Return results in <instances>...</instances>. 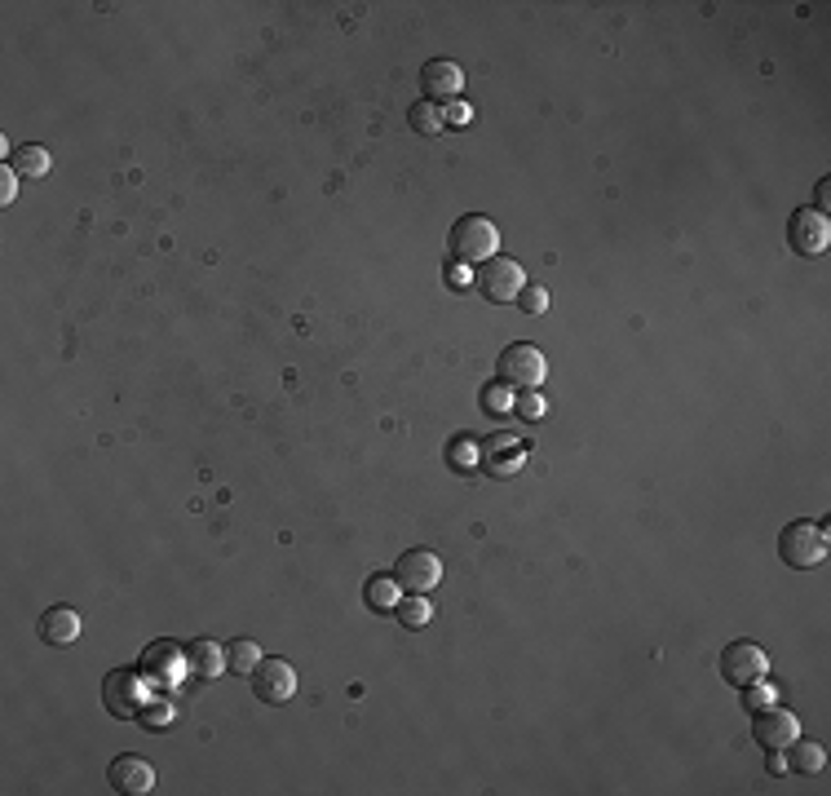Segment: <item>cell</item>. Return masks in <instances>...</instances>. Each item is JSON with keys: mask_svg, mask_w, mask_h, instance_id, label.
Masks as SVG:
<instances>
[{"mask_svg": "<svg viewBox=\"0 0 831 796\" xmlns=\"http://www.w3.org/2000/svg\"><path fill=\"white\" fill-rule=\"evenodd\" d=\"M787 748H792V761H787L792 770H801V774H818V770H823L827 748L818 739H801V735H796L792 743H787Z\"/></svg>", "mask_w": 831, "mask_h": 796, "instance_id": "17", "label": "cell"}, {"mask_svg": "<svg viewBox=\"0 0 831 796\" xmlns=\"http://www.w3.org/2000/svg\"><path fill=\"white\" fill-rule=\"evenodd\" d=\"M252 695H257L261 704H288V699L297 695V668H292L288 659L261 655V664L252 668Z\"/></svg>", "mask_w": 831, "mask_h": 796, "instance_id": "9", "label": "cell"}, {"mask_svg": "<svg viewBox=\"0 0 831 796\" xmlns=\"http://www.w3.org/2000/svg\"><path fill=\"white\" fill-rule=\"evenodd\" d=\"M102 708H107L115 721L142 717V673L138 668H111L107 682H102Z\"/></svg>", "mask_w": 831, "mask_h": 796, "instance_id": "5", "label": "cell"}, {"mask_svg": "<svg viewBox=\"0 0 831 796\" xmlns=\"http://www.w3.org/2000/svg\"><path fill=\"white\" fill-rule=\"evenodd\" d=\"M778 558L787 562L792 571L818 567L827 558V527L823 522H787L783 536H778Z\"/></svg>", "mask_w": 831, "mask_h": 796, "instance_id": "2", "label": "cell"}, {"mask_svg": "<svg viewBox=\"0 0 831 796\" xmlns=\"http://www.w3.org/2000/svg\"><path fill=\"white\" fill-rule=\"evenodd\" d=\"M765 673H770V655H765V646H756V642H730L721 651V677L730 686H739V690L761 686Z\"/></svg>", "mask_w": 831, "mask_h": 796, "instance_id": "4", "label": "cell"}, {"mask_svg": "<svg viewBox=\"0 0 831 796\" xmlns=\"http://www.w3.org/2000/svg\"><path fill=\"white\" fill-rule=\"evenodd\" d=\"M394 615H398V624H403V628H425L434 611H429L425 593H407L403 602H394Z\"/></svg>", "mask_w": 831, "mask_h": 796, "instance_id": "20", "label": "cell"}, {"mask_svg": "<svg viewBox=\"0 0 831 796\" xmlns=\"http://www.w3.org/2000/svg\"><path fill=\"white\" fill-rule=\"evenodd\" d=\"M518 306L527 310V314H544V310H549V292L527 284V288H522V297H518Z\"/></svg>", "mask_w": 831, "mask_h": 796, "instance_id": "24", "label": "cell"}, {"mask_svg": "<svg viewBox=\"0 0 831 796\" xmlns=\"http://www.w3.org/2000/svg\"><path fill=\"white\" fill-rule=\"evenodd\" d=\"M513 385H504V381H496V385H487V390H482V407H487V412H496V416H504V412H513Z\"/></svg>", "mask_w": 831, "mask_h": 796, "instance_id": "23", "label": "cell"}, {"mask_svg": "<svg viewBox=\"0 0 831 796\" xmlns=\"http://www.w3.org/2000/svg\"><path fill=\"white\" fill-rule=\"evenodd\" d=\"M9 164H14V173H18V177H45L54 160H49L45 146H18L14 160H9Z\"/></svg>", "mask_w": 831, "mask_h": 796, "instance_id": "19", "label": "cell"}, {"mask_svg": "<svg viewBox=\"0 0 831 796\" xmlns=\"http://www.w3.org/2000/svg\"><path fill=\"white\" fill-rule=\"evenodd\" d=\"M261 664V646L252 642V637H235V642L226 646V668L230 673H244V677H252V668Z\"/></svg>", "mask_w": 831, "mask_h": 796, "instance_id": "18", "label": "cell"}, {"mask_svg": "<svg viewBox=\"0 0 831 796\" xmlns=\"http://www.w3.org/2000/svg\"><path fill=\"white\" fill-rule=\"evenodd\" d=\"M107 779H111V788H115V792H124V796H142V792H151V788H155V770H151V761L133 757V752H124V757H115V761H111Z\"/></svg>", "mask_w": 831, "mask_h": 796, "instance_id": "13", "label": "cell"}, {"mask_svg": "<svg viewBox=\"0 0 831 796\" xmlns=\"http://www.w3.org/2000/svg\"><path fill=\"white\" fill-rule=\"evenodd\" d=\"M787 244L796 257H823L831 244V217H823L818 208H796L787 222Z\"/></svg>", "mask_w": 831, "mask_h": 796, "instance_id": "7", "label": "cell"}, {"mask_svg": "<svg viewBox=\"0 0 831 796\" xmlns=\"http://www.w3.org/2000/svg\"><path fill=\"white\" fill-rule=\"evenodd\" d=\"M14 195H18V173H14V164H5L0 169V204H14Z\"/></svg>", "mask_w": 831, "mask_h": 796, "instance_id": "27", "label": "cell"}, {"mask_svg": "<svg viewBox=\"0 0 831 796\" xmlns=\"http://www.w3.org/2000/svg\"><path fill=\"white\" fill-rule=\"evenodd\" d=\"M420 89H425V102H456L465 89V71L451 58H429L420 67Z\"/></svg>", "mask_w": 831, "mask_h": 796, "instance_id": "12", "label": "cell"}, {"mask_svg": "<svg viewBox=\"0 0 831 796\" xmlns=\"http://www.w3.org/2000/svg\"><path fill=\"white\" fill-rule=\"evenodd\" d=\"M138 673H142V682H151V686H173L177 677L186 673V655H182V646L177 642H168V637H160V642H151L142 651L138 659Z\"/></svg>", "mask_w": 831, "mask_h": 796, "instance_id": "10", "label": "cell"}, {"mask_svg": "<svg viewBox=\"0 0 831 796\" xmlns=\"http://www.w3.org/2000/svg\"><path fill=\"white\" fill-rule=\"evenodd\" d=\"M443 120H447V124H456V129H465V124L473 120L469 102H460V98H456V102H447V107H443Z\"/></svg>", "mask_w": 831, "mask_h": 796, "instance_id": "26", "label": "cell"}, {"mask_svg": "<svg viewBox=\"0 0 831 796\" xmlns=\"http://www.w3.org/2000/svg\"><path fill=\"white\" fill-rule=\"evenodd\" d=\"M473 288H478L487 301H496V306H509V301L522 297L527 275H522V266L513 257H491V261H482V266H478Z\"/></svg>", "mask_w": 831, "mask_h": 796, "instance_id": "3", "label": "cell"}, {"mask_svg": "<svg viewBox=\"0 0 831 796\" xmlns=\"http://www.w3.org/2000/svg\"><path fill=\"white\" fill-rule=\"evenodd\" d=\"M394 584L403 593H429L438 580H443V562H438V553H429V549H407V553H398V562H394Z\"/></svg>", "mask_w": 831, "mask_h": 796, "instance_id": "8", "label": "cell"}, {"mask_svg": "<svg viewBox=\"0 0 831 796\" xmlns=\"http://www.w3.org/2000/svg\"><path fill=\"white\" fill-rule=\"evenodd\" d=\"M394 575H372V580H367V606H372V611H389V606H394Z\"/></svg>", "mask_w": 831, "mask_h": 796, "instance_id": "22", "label": "cell"}, {"mask_svg": "<svg viewBox=\"0 0 831 796\" xmlns=\"http://www.w3.org/2000/svg\"><path fill=\"white\" fill-rule=\"evenodd\" d=\"M818 213H831V177H823V182H818Z\"/></svg>", "mask_w": 831, "mask_h": 796, "instance_id": "29", "label": "cell"}, {"mask_svg": "<svg viewBox=\"0 0 831 796\" xmlns=\"http://www.w3.org/2000/svg\"><path fill=\"white\" fill-rule=\"evenodd\" d=\"M544 376H549V363H544V350H535V345L513 341L500 354V381L513 385V390H535Z\"/></svg>", "mask_w": 831, "mask_h": 796, "instance_id": "6", "label": "cell"}, {"mask_svg": "<svg viewBox=\"0 0 831 796\" xmlns=\"http://www.w3.org/2000/svg\"><path fill=\"white\" fill-rule=\"evenodd\" d=\"M412 129H416V133H425V138L443 133V129H447L443 107H434V102H416V107H412Z\"/></svg>", "mask_w": 831, "mask_h": 796, "instance_id": "21", "label": "cell"}, {"mask_svg": "<svg viewBox=\"0 0 831 796\" xmlns=\"http://www.w3.org/2000/svg\"><path fill=\"white\" fill-rule=\"evenodd\" d=\"M796 735H801V717H792L787 708H756V717H752V739L761 743L765 752H783L787 743H792Z\"/></svg>", "mask_w": 831, "mask_h": 796, "instance_id": "11", "label": "cell"}, {"mask_svg": "<svg viewBox=\"0 0 831 796\" xmlns=\"http://www.w3.org/2000/svg\"><path fill=\"white\" fill-rule=\"evenodd\" d=\"M142 721H146V726H151V730H160V726H173V708H164V704H151V708H146V717H142Z\"/></svg>", "mask_w": 831, "mask_h": 796, "instance_id": "28", "label": "cell"}, {"mask_svg": "<svg viewBox=\"0 0 831 796\" xmlns=\"http://www.w3.org/2000/svg\"><path fill=\"white\" fill-rule=\"evenodd\" d=\"M36 633H40V642H45V646H76L80 611H71V606H49V611L40 615Z\"/></svg>", "mask_w": 831, "mask_h": 796, "instance_id": "14", "label": "cell"}, {"mask_svg": "<svg viewBox=\"0 0 831 796\" xmlns=\"http://www.w3.org/2000/svg\"><path fill=\"white\" fill-rule=\"evenodd\" d=\"M513 412H518L522 421H540V416H544V398H540V394L518 398V403H513Z\"/></svg>", "mask_w": 831, "mask_h": 796, "instance_id": "25", "label": "cell"}, {"mask_svg": "<svg viewBox=\"0 0 831 796\" xmlns=\"http://www.w3.org/2000/svg\"><path fill=\"white\" fill-rule=\"evenodd\" d=\"M182 655H186V677H204V682H213V677H222V668H226V651L217 642H191V646H182Z\"/></svg>", "mask_w": 831, "mask_h": 796, "instance_id": "15", "label": "cell"}, {"mask_svg": "<svg viewBox=\"0 0 831 796\" xmlns=\"http://www.w3.org/2000/svg\"><path fill=\"white\" fill-rule=\"evenodd\" d=\"M748 690H752V686H748ZM748 704H752V708H770V704H774V690H752Z\"/></svg>", "mask_w": 831, "mask_h": 796, "instance_id": "30", "label": "cell"}, {"mask_svg": "<svg viewBox=\"0 0 831 796\" xmlns=\"http://www.w3.org/2000/svg\"><path fill=\"white\" fill-rule=\"evenodd\" d=\"M487 469L491 474H518L522 469V447L513 438H491L487 443Z\"/></svg>", "mask_w": 831, "mask_h": 796, "instance_id": "16", "label": "cell"}, {"mask_svg": "<svg viewBox=\"0 0 831 796\" xmlns=\"http://www.w3.org/2000/svg\"><path fill=\"white\" fill-rule=\"evenodd\" d=\"M447 248H451V257H456L460 266H482V261H491L500 253V230H496L491 217L469 213V217H460V222L451 226Z\"/></svg>", "mask_w": 831, "mask_h": 796, "instance_id": "1", "label": "cell"}]
</instances>
